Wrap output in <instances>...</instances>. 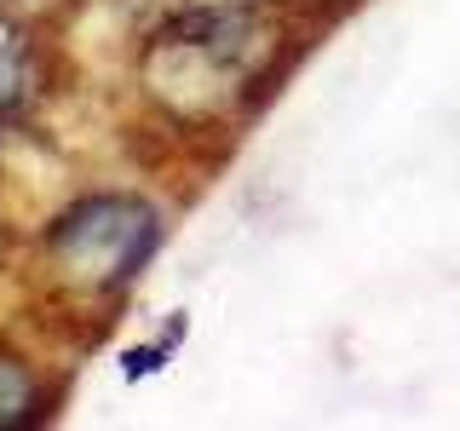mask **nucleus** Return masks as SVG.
<instances>
[{
    "mask_svg": "<svg viewBox=\"0 0 460 431\" xmlns=\"http://www.w3.org/2000/svg\"><path fill=\"white\" fill-rule=\"evenodd\" d=\"M282 57V23L265 0H208L167 18L138 57V81L179 127L230 121Z\"/></svg>",
    "mask_w": 460,
    "mask_h": 431,
    "instance_id": "1",
    "label": "nucleus"
},
{
    "mask_svg": "<svg viewBox=\"0 0 460 431\" xmlns=\"http://www.w3.org/2000/svg\"><path fill=\"white\" fill-rule=\"evenodd\" d=\"M167 345H172V339H167ZM167 345H150V351H127L121 374H127V380H144V374H155V368H162V356H167Z\"/></svg>",
    "mask_w": 460,
    "mask_h": 431,
    "instance_id": "5",
    "label": "nucleus"
},
{
    "mask_svg": "<svg viewBox=\"0 0 460 431\" xmlns=\"http://www.w3.org/2000/svg\"><path fill=\"white\" fill-rule=\"evenodd\" d=\"M162 248V213L144 196H81L47 230V270L69 299H115Z\"/></svg>",
    "mask_w": 460,
    "mask_h": 431,
    "instance_id": "2",
    "label": "nucleus"
},
{
    "mask_svg": "<svg viewBox=\"0 0 460 431\" xmlns=\"http://www.w3.org/2000/svg\"><path fill=\"white\" fill-rule=\"evenodd\" d=\"M40 414H47V380H40L18 351L0 345V431L35 426Z\"/></svg>",
    "mask_w": 460,
    "mask_h": 431,
    "instance_id": "3",
    "label": "nucleus"
},
{
    "mask_svg": "<svg viewBox=\"0 0 460 431\" xmlns=\"http://www.w3.org/2000/svg\"><path fill=\"white\" fill-rule=\"evenodd\" d=\"M29 92H35V52H29V35L18 29V18L0 6V115L23 110Z\"/></svg>",
    "mask_w": 460,
    "mask_h": 431,
    "instance_id": "4",
    "label": "nucleus"
}]
</instances>
